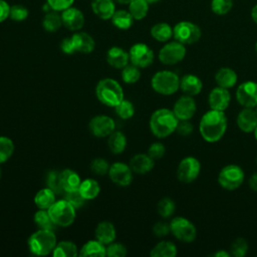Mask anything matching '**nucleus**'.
<instances>
[{
    "mask_svg": "<svg viewBox=\"0 0 257 257\" xmlns=\"http://www.w3.org/2000/svg\"><path fill=\"white\" fill-rule=\"evenodd\" d=\"M255 110H256V112H257V105L255 106Z\"/></svg>",
    "mask_w": 257,
    "mask_h": 257,
    "instance_id": "774afa93",
    "label": "nucleus"
},
{
    "mask_svg": "<svg viewBox=\"0 0 257 257\" xmlns=\"http://www.w3.org/2000/svg\"><path fill=\"white\" fill-rule=\"evenodd\" d=\"M56 201V194L48 187L42 188L34 196V204L38 209L47 210Z\"/></svg>",
    "mask_w": 257,
    "mask_h": 257,
    "instance_id": "c756f323",
    "label": "nucleus"
},
{
    "mask_svg": "<svg viewBox=\"0 0 257 257\" xmlns=\"http://www.w3.org/2000/svg\"><path fill=\"white\" fill-rule=\"evenodd\" d=\"M155 160H153L148 154H137L131 161L128 166L132 171L137 174H147L154 168Z\"/></svg>",
    "mask_w": 257,
    "mask_h": 257,
    "instance_id": "4be33fe9",
    "label": "nucleus"
},
{
    "mask_svg": "<svg viewBox=\"0 0 257 257\" xmlns=\"http://www.w3.org/2000/svg\"><path fill=\"white\" fill-rule=\"evenodd\" d=\"M197 110L196 101L191 95H183L175 102L173 111L178 119H191Z\"/></svg>",
    "mask_w": 257,
    "mask_h": 257,
    "instance_id": "f3484780",
    "label": "nucleus"
},
{
    "mask_svg": "<svg viewBox=\"0 0 257 257\" xmlns=\"http://www.w3.org/2000/svg\"><path fill=\"white\" fill-rule=\"evenodd\" d=\"M70 37H71L75 52L90 53L91 51H93L95 47V42L92 36H90L88 33L82 32V31H76Z\"/></svg>",
    "mask_w": 257,
    "mask_h": 257,
    "instance_id": "aec40b11",
    "label": "nucleus"
},
{
    "mask_svg": "<svg viewBox=\"0 0 257 257\" xmlns=\"http://www.w3.org/2000/svg\"><path fill=\"white\" fill-rule=\"evenodd\" d=\"M176 210L175 202L168 197L161 199L157 204V211L159 215L163 218H170Z\"/></svg>",
    "mask_w": 257,
    "mask_h": 257,
    "instance_id": "a19ab883",
    "label": "nucleus"
},
{
    "mask_svg": "<svg viewBox=\"0 0 257 257\" xmlns=\"http://www.w3.org/2000/svg\"><path fill=\"white\" fill-rule=\"evenodd\" d=\"M46 185L48 188H50L56 195L61 194L64 192L61 182H60V176L59 173L56 171H50L46 176Z\"/></svg>",
    "mask_w": 257,
    "mask_h": 257,
    "instance_id": "37998d69",
    "label": "nucleus"
},
{
    "mask_svg": "<svg viewBox=\"0 0 257 257\" xmlns=\"http://www.w3.org/2000/svg\"><path fill=\"white\" fill-rule=\"evenodd\" d=\"M77 246L72 241H61L56 243L55 248L52 251L54 257H75L78 255Z\"/></svg>",
    "mask_w": 257,
    "mask_h": 257,
    "instance_id": "72a5a7b5",
    "label": "nucleus"
},
{
    "mask_svg": "<svg viewBox=\"0 0 257 257\" xmlns=\"http://www.w3.org/2000/svg\"><path fill=\"white\" fill-rule=\"evenodd\" d=\"M114 110L118 117H120L121 119H128L135 114L134 104L130 100L124 98L114 106Z\"/></svg>",
    "mask_w": 257,
    "mask_h": 257,
    "instance_id": "79ce46f5",
    "label": "nucleus"
},
{
    "mask_svg": "<svg viewBox=\"0 0 257 257\" xmlns=\"http://www.w3.org/2000/svg\"><path fill=\"white\" fill-rule=\"evenodd\" d=\"M80 257H104L106 256V247L98 240H89L79 249Z\"/></svg>",
    "mask_w": 257,
    "mask_h": 257,
    "instance_id": "a878e982",
    "label": "nucleus"
},
{
    "mask_svg": "<svg viewBox=\"0 0 257 257\" xmlns=\"http://www.w3.org/2000/svg\"><path fill=\"white\" fill-rule=\"evenodd\" d=\"M60 15L62 19V25L70 31H79L84 25V15L78 8L71 6L63 10Z\"/></svg>",
    "mask_w": 257,
    "mask_h": 257,
    "instance_id": "dca6fc26",
    "label": "nucleus"
},
{
    "mask_svg": "<svg viewBox=\"0 0 257 257\" xmlns=\"http://www.w3.org/2000/svg\"><path fill=\"white\" fill-rule=\"evenodd\" d=\"M194 125L191 123L190 119H179L176 132L182 137H188L193 133Z\"/></svg>",
    "mask_w": 257,
    "mask_h": 257,
    "instance_id": "864d4df0",
    "label": "nucleus"
},
{
    "mask_svg": "<svg viewBox=\"0 0 257 257\" xmlns=\"http://www.w3.org/2000/svg\"><path fill=\"white\" fill-rule=\"evenodd\" d=\"M28 15H29L28 9L22 4H14L10 7L9 18L12 19L13 21H16V22L24 21L28 17Z\"/></svg>",
    "mask_w": 257,
    "mask_h": 257,
    "instance_id": "a18cd8bd",
    "label": "nucleus"
},
{
    "mask_svg": "<svg viewBox=\"0 0 257 257\" xmlns=\"http://www.w3.org/2000/svg\"><path fill=\"white\" fill-rule=\"evenodd\" d=\"M201 172V164L194 157L184 158L177 169V177L183 183L195 181Z\"/></svg>",
    "mask_w": 257,
    "mask_h": 257,
    "instance_id": "f8f14e48",
    "label": "nucleus"
},
{
    "mask_svg": "<svg viewBox=\"0 0 257 257\" xmlns=\"http://www.w3.org/2000/svg\"><path fill=\"white\" fill-rule=\"evenodd\" d=\"M230 255H231V253H228L225 250H219L213 254V256H215V257H229Z\"/></svg>",
    "mask_w": 257,
    "mask_h": 257,
    "instance_id": "bf43d9fd",
    "label": "nucleus"
},
{
    "mask_svg": "<svg viewBox=\"0 0 257 257\" xmlns=\"http://www.w3.org/2000/svg\"><path fill=\"white\" fill-rule=\"evenodd\" d=\"M171 233L180 241L191 243L196 239L197 230L195 225L185 217H175L170 222Z\"/></svg>",
    "mask_w": 257,
    "mask_h": 257,
    "instance_id": "1a4fd4ad",
    "label": "nucleus"
},
{
    "mask_svg": "<svg viewBox=\"0 0 257 257\" xmlns=\"http://www.w3.org/2000/svg\"><path fill=\"white\" fill-rule=\"evenodd\" d=\"M233 7V0H212L211 9L217 15L227 14Z\"/></svg>",
    "mask_w": 257,
    "mask_h": 257,
    "instance_id": "c03bdc74",
    "label": "nucleus"
},
{
    "mask_svg": "<svg viewBox=\"0 0 257 257\" xmlns=\"http://www.w3.org/2000/svg\"><path fill=\"white\" fill-rule=\"evenodd\" d=\"M78 190L85 200H92L98 196L100 186L94 179H85L84 181H81Z\"/></svg>",
    "mask_w": 257,
    "mask_h": 257,
    "instance_id": "473e14b6",
    "label": "nucleus"
},
{
    "mask_svg": "<svg viewBox=\"0 0 257 257\" xmlns=\"http://www.w3.org/2000/svg\"><path fill=\"white\" fill-rule=\"evenodd\" d=\"M46 3L52 10L62 12L63 10L71 7L74 0H46Z\"/></svg>",
    "mask_w": 257,
    "mask_h": 257,
    "instance_id": "603ef678",
    "label": "nucleus"
},
{
    "mask_svg": "<svg viewBox=\"0 0 257 257\" xmlns=\"http://www.w3.org/2000/svg\"><path fill=\"white\" fill-rule=\"evenodd\" d=\"M237 125L244 133H252L257 126V112L253 107H244L237 115Z\"/></svg>",
    "mask_w": 257,
    "mask_h": 257,
    "instance_id": "6ab92c4d",
    "label": "nucleus"
},
{
    "mask_svg": "<svg viewBox=\"0 0 257 257\" xmlns=\"http://www.w3.org/2000/svg\"><path fill=\"white\" fill-rule=\"evenodd\" d=\"M14 152V143L8 138L1 136L0 137V164L7 162Z\"/></svg>",
    "mask_w": 257,
    "mask_h": 257,
    "instance_id": "ea45409f",
    "label": "nucleus"
},
{
    "mask_svg": "<svg viewBox=\"0 0 257 257\" xmlns=\"http://www.w3.org/2000/svg\"><path fill=\"white\" fill-rule=\"evenodd\" d=\"M111 19V23L113 24L114 27L120 29V30H126L133 26L134 23V18L128 12V10H115L113 13Z\"/></svg>",
    "mask_w": 257,
    "mask_h": 257,
    "instance_id": "2f4dec72",
    "label": "nucleus"
},
{
    "mask_svg": "<svg viewBox=\"0 0 257 257\" xmlns=\"http://www.w3.org/2000/svg\"><path fill=\"white\" fill-rule=\"evenodd\" d=\"M69 204H71L75 209L80 208L83 204L85 199L83 196L80 194L79 190H73V191H68L65 192V198H64Z\"/></svg>",
    "mask_w": 257,
    "mask_h": 257,
    "instance_id": "09e8293b",
    "label": "nucleus"
},
{
    "mask_svg": "<svg viewBox=\"0 0 257 257\" xmlns=\"http://www.w3.org/2000/svg\"><path fill=\"white\" fill-rule=\"evenodd\" d=\"M186 56L185 45L177 40L166 43L159 51V60L166 65H174Z\"/></svg>",
    "mask_w": 257,
    "mask_h": 257,
    "instance_id": "9d476101",
    "label": "nucleus"
},
{
    "mask_svg": "<svg viewBox=\"0 0 257 257\" xmlns=\"http://www.w3.org/2000/svg\"><path fill=\"white\" fill-rule=\"evenodd\" d=\"M126 144H127V141H126L125 135L119 131L114 130L108 136L107 147L112 154H115V155L121 154L125 150Z\"/></svg>",
    "mask_w": 257,
    "mask_h": 257,
    "instance_id": "c85d7f7f",
    "label": "nucleus"
},
{
    "mask_svg": "<svg viewBox=\"0 0 257 257\" xmlns=\"http://www.w3.org/2000/svg\"><path fill=\"white\" fill-rule=\"evenodd\" d=\"M114 1H116L119 4H130L133 0H114Z\"/></svg>",
    "mask_w": 257,
    "mask_h": 257,
    "instance_id": "680f3d73",
    "label": "nucleus"
},
{
    "mask_svg": "<svg viewBox=\"0 0 257 257\" xmlns=\"http://www.w3.org/2000/svg\"><path fill=\"white\" fill-rule=\"evenodd\" d=\"M60 48H61L62 52H64L65 54H73L75 52V49L73 47L71 37L64 38L60 43Z\"/></svg>",
    "mask_w": 257,
    "mask_h": 257,
    "instance_id": "6e6d98bb",
    "label": "nucleus"
},
{
    "mask_svg": "<svg viewBox=\"0 0 257 257\" xmlns=\"http://www.w3.org/2000/svg\"><path fill=\"white\" fill-rule=\"evenodd\" d=\"M244 172L241 167L237 165L225 166L219 173L218 183L223 189L235 190L239 188L244 181Z\"/></svg>",
    "mask_w": 257,
    "mask_h": 257,
    "instance_id": "6e6552de",
    "label": "nucleus"
},
{
    "mask_svg": "<svg viewBox=\"0 0 257 257\" xmlns=\"http://www.w3.org/2000/svg\"><path fill=\"white\" fill-rule=\"evenodd\" d=\"M254 137H255V140H256V142H257V126L255 127V130H254Z\"/></svg>",
    "mask_w": 257,
    "mask_h": 257,
    "instance_id": "e2e57ef3",
    "label": "nucleus"
},
{
    "mask_svg": "<svg viewBox=\"0 0 257 257\" xmlns=\"http://www.w3.org/2000/svg\"><path fill=\"white\" fill-rule=\"evenodd\" d=\"M10 5L5 0H0V23L9 18Z\"/></svg>",
    "mask_w": 257,
    "mask_h": 257,
    "instance_id": "4d7b16f0",
    "label": "nucleus"
},
{
    "mask_svg": "<svg viewBox=\"0 0 257 257\" xmlns=\"http://www.w3.org/2000/svg\"><path fill=\"white\" fill-rule=\"evenodd\" d=\"M59 176L64 193L68 191L77 190L79 188L81 180L79 175L75 171L71 169H64L59 173Z\"/></svg>",
    "mask_w": 257,
    "mask_h": 257,
    "instance_id": "cd10ccee",
    "label": "nucleus"
},
{
    "mask_svg": "<svg viewBox=\"0 0 257 257\" xmlns=\"http://www.w3.org/2000/svg\"><path fill=\"white\" fill-rule=\"evenodd\" d=\"M249 187H250L253 191L257 192V173H254V174L250 177V179H249Z\"/></svg>",
    "mask_w": 257,
    "mask_h": 257,
    "instance_id": "13d9d810",
    "label": "nucleus"
},
{
    "mask_svg": "<svg viewBox=\"0 0 257 257\" xmlns=\"http://www.w3.org/2000/svg\"><path fill=\"white\" fill-rule=\"evenodd\" d=\"M49 216L56 226L68 227L75 220V208L65 199L55 201L48 209Z\"/></svg>",
    "mask_w": 257,
    "mask_h": 257,
    "instance_id": "423d86ee",
    "label": "nucleus"
},
{
    "mask_svg": "<svg viewBox=\"0 0 257 257\" xmlns=\"http://www.w3.org/2000/svg\"><path fill=\"white\" fill-rule=\"evenodd\" d=\"M93 13L102 20H108L115 12L114 0H91Z\"/></svg>",
    "mask_w": 257,
    "mask_h": 257,
    "instance_id": "393cba45",
    "label": "nucleus"
},
{
    "mask_svg": "<svg viewBox=\"0 0 257 257\" xmlns=\"http://www.w3.org/2000/svg\"><path fill=\"white\" fill-rule=\"evenodd\" d=\"M106 61L112 67L122 69L125 65L128 64L130 55L128 52H126L121 47L112 46L106 52Z\"/></svg>",
    "mask_w": 257,
    "mask_h": 257,
    "instance_id": "412c9836",
    "label": "nucleus"
},
{
    "mask_svg": "<svg viewBox=\"0 0 257 257\" xmlns=\"http://www.w3.org/2000/svg\"><path fill=\"white\" fill-rule=\"evenodd\" d=\"M171 232L170 224L166 222H157L153 227V233L157 237H164L167 236Z\"/></svg>",
    "mask_w": 257,
    "mask_h": 257,
    "instance_id": "5fc2aeb1",
    "label": "nucleus"
},
{
    "mask_svg": "<svg viewBox=\"0 0 257 257\" xmlns=\"http://www.w3.org/2000/svg\"><path fill=\"white\" fill-rule=\"evenodd\" d=\"M127 251L124 245L116 242H111L106 247V256L108 257H124Z\"/></svg>",
    "mask_w": 257,
    "mask_h": 257,
    "instance_id": "8fccbe9b",
    "label": "nucleus"
},
{
    "mask_svg": "<svg viewBox=\"0 0 257 257\" xmlns=\"http://www.w3.org/2000/svg\"><path fill=\"white\" fill-rule=\"evenodd\" d=\"M208 100L211 109L224 111L230 104L231 94L228 88L217 86L210 91Z\"/></svg>",
    "mask_w": 257,
    "mask_h": 257,
    "instance_id": "a211bd4d",
    "label": "nucleus"
},
{
    "mask_svg": "<svg viewBox=\"0 0 257 257\" xmlns=\"http://www.w3.org/2000/svg\"><path fill=\"white\" fill-rule=\"evenodd\" d=\"M33 221L39 229H50V230H52L53 227L55 226V224L53 223V221L51 220V218L49 216L48 211L44 210V209H39L38 211L35 212L34 217H33Z\"/></svg>",
    "mask_w": 257,
    "mask_h": 257,
    "instance_id": "4c0bfd02",
    "label": "nucleus"
},
{
    "mask_svg": "<svg viewBox=\"0 0 257 257\" xmlns=\"http://www.w3.org/2000/svg\"><path fill=\"white\" fill-rule=\"evenodd\" d=\"M128 12L135 20H142L149 12V3L146 0H133L128 4Z\"/></svg>",
    "mask_w": 257,
    "mask_h": 257,
    "instance_id": "e433bc0d",
    "label": "nucleus"
},
{
    "mask_svg": "<svg viewBox=\"0 0 257 257\" xmlns=\"http://www.w3.org/2000/svg\"><path fill=\"white\" fill-rule=\"evenodd\" d=\"M95 238L104 245H108L116 238V230L114 225L108 221H102L95 228Z\"/></svg>",
    "mask_w": 257,
    "mask_h": 257,
    "instance_id": "b1692460",
    "label": "nucleus"
},
{
    "mask_svg": "<svg viewBox=\"0 0 257 257\" xmlns=\"http://www.w3.org/2000/svg\"><path fill=\"white\" fill-rule=\"evenodd\" d=\"M1 176H2V172H1V168H0V179H1Z\"/></svg>",
    "mask_w": 257,
    "mask_h": 257,
    "instance_id": "338daca9",
    "label": "nucleus"
},
{
    "mask_svg": "<svg viewBox=\"0 0 257 257\" xmlns=\"http://www.w3.org/2000/svg\"><path fill=\"white\" fill-rule=\"evenodd\" d=\"M110 165L103 158H96L90 163V170L92 173L98 176H104L108 173Z\"/></svg>",
    "mask_w": 257,
    "mask_h": 257,
    "instance_id": "49530a36",
    "label": "nucleus"
},
{
    "mask_svg": "<svg viewBox=\"0 0 257 257\" xmlns=\"http://www.w3.org/2000/svg\"><path fill=\"white\" fill-rule=\"evenodd\" d=\"M42 26L47 32H56L62 25L61 15L58 11L50 10L45 13L42 19Z\"/></svg>",
    "mask_w": 257,
    "mask_h": 257,
    "instance_id": "f704fd0d",
    "label": "nucleus"
},
{
    "mask_svg": "<svg viewBox=\"0 0 257 257\" xmlns=\"http://www.w3.org/2000/svg\"><path fill=\"white\" fill-rule=\"evenodd\" d=\"M178 117L174 111L169 108H159L155 110L150 118V128L154 136L159 139H164L176 132Z\"/></svg>",
    "mask_w": 257,
    "mask_h": 257,
    "instance_id": "f03ea898",
    "label": "nucleus"
},
{
    "mask_svg": "<svg viewBox=\"0 0 257 257\" xmlns=\"http://www.w3.org/2000/svg\"><path fill=\"white\" fill-rule=\"evenodd\" d=\"M88 127L90 133L96 138H105L108 137L115 128L114 120L107 115H95L93 116L89 123Z\"/></svg>",
    "mask_w": 257,
    "mask_h": 257,
    "instance_id": "4468645a",
    "label": "nucleus"
},
{
    "mask_svg": "<svg viewBox=\"0 0 257 257\" xmlns=\"http://www.w3.org/2000/svg\"><path fill=\"white\" fill-rule=\"evenodd\" d=\"M152 88L163 95H171L180 88V77L171 70H160L151 79Z\"/></svg>",
    "mask_w": 257,
    "mask_h": 257,
    "instance_id": "39448f33",
    "label": "nucleus"
},
{
    "mask_svg": "<svg viewBox=\"0 0 257 257\" xmlns=\"http://www.w3.org/2000/svg\"><path fill=\"white\" fill-rule=\"evenodd\" d=\"M227 130V116L224 111L210 109L200 120L199 132L208 143H216L222 139Z\"/></svg>",
    "mask_w": 257,
    "mask_h": 257,
    "instance_id": "f257e3e1",
    "label": "nucleus"
},
{
    "mask_svg": "<svg viewBox=\"0 0 257 257\" xmlns=\"http://www.w3.org/2000/svg\"><path fill=\"white\" fill-rule=\"evenodd\" d=\"M56 243V236L50 229H38L30 235L27 241L30 252L37 256L52 253Z\"/></svg>",
    "mask_w": 257,
    "mask_h": 257,
    "instance_id": "20e7f679",
    "label": "nucleus"
},
{
    "mask_svg": "<svg viewBox=\"0 0 257 257\" xmlns=\"http://www.w3.org/2000/svg\"><path fill=\"white\" fill-rule=\"evenodd\" d=\"M237 73L230 67H221L215 74V80L218 86L224 88H231L237 82Z\"/></svg>",
    "mask_w": 257,
    "mask_h": 257,
    "instance_id": "bb28decb",
    "label": "nucleus"
},
{
    "mask_svg": "<svg viewBox=\"0 0 257 257\" xmlns=\"http://www.w3.org/2000/svg\"><path fill=\"white\" fill-rule=\"evenodd\" d=\"M180 88L187 95H197L203 88L202 80L194 74H185L180 78Z\"/></svg>",
    "mask_w": 257,
    "mask_h": 257,
    "instance_id": "5701e85b",
    "label": "nucleus"
},
{
    "mask_svg": "<svg viewBox=\"0 0 257 257\" xmlns=\"http://www.w3.org/2000/svg\"><path fill=\"white\" fill-rule=\"evenodd\" d=\"M166 153V148L162 143H154L148 149V155L153 160H159L164 157Z\"/></svg>",
    "mask_w": 257,
    "mask_h": 257,
    "instance_id": "3c124183",
    "label": "nucleus"
},
{
    "mask_svg": "<svg viewBox=\"0 0 257 257\" xmlns=\"http://www.w3.org/2000/svg\"><path fill=\"white\" fill-rule=\"evenodd\" d=\"M202 35L201 28L190 21H181L173 28V36L175 40L185 44L196 43Z\"/></svg>",
    "mask_w": 257,
    "mask_h": 257,
    "instance_id": "0eeeda50",
    "label": "nucleus"
},
{
    "mask_svg": "<svg viewBox=\"0 0 257 257\" xmlns=\"http://www.w3.org/2000/svg\"><path fill=\"white\" fill-rule=\"evenodd\" d=\"M107 174L111 182L120 187H126L133 182V171L124 163L116 162L111 164Z\"/></svg>",
    "mask_w": 257,
    "mask_h": 257,
    "instance_id": "2eb2a0df",
    "label": "nucleus"
},
{
    "mask_svg": "<svg viewBox=\"0 0 257 257\" xmlns=\"http://www.w3.org/2000/svg\"><path fill=\"white\" fill-rule=\"evenodd\" d=\"M151 35L157 41L166 42L172 38L173 28L168 23L160 22L151 28Z\"/></svg>",
    "mask_w": 257,
    "mask_h": 257,
    "instance_id": "c9c22d12",
    "label": "nucleus"
},
{
    "mask_svg": "<svg viewBox=\"0 0 257 257\" xmlns=\"http://www.w3.org/2000/svg\"><path fill=\"white\" fill-rule=\"evenodd\" d=\"M248 251V243L244 238H237L231 245V255L244 257Z\"/></svg>",
    "mask_w": 257,
    "mask_h": 257,
    "instance_id": "de8ad7c7",
    "label": "nucleus"
},
{
    "mask_svg": "<svg viewBox=\"0 0 257 257\" xmlns=\"http://www.w3.org/2000/svg\"><path fill=\"white\" fill-rule=\"evenodd\" d=\"M251 17H252L253 21L257 24V4L251 10Z\"/></svg>",
    "mask_w": 257,
    "mask_h": 257,
    "instance_id": "052dcab7",
    "label": "nucleus"
},
{
    "mask_svg": "<svg viewBox=\"0 0 257 257\" xmlns=\"http://www.w3.org/2000/svg\"><path fill=\"white\" fill-rule=\"evenodd\" d=\"M255 50H256V52H257V41H256V44H255Z\"/></svg>",
    "mask_w": 257,
    "mask_h": 257,
    "instance_id": "69168bd1",
    "label": "nucleus"
},
{
    "mask_svg": "<svg viewBox=\"0 0 257 257\" xmlns=\"http://www.w3.org/2000/svg\"><path fill=\"white\" fill-rule=\"evenodd\" d=\"M146 1H147V2L150 4V3H155V2H158V1H160V0H146Z\"/></svg>",
    "mask_w": 257,
    "mask_h": 257,
    "instance_id": "0e129e2a",
    "label": "nucleus"
},
{
    "mask_svg": "<svg viewBox=\"0 0 257 257\" xmlns=\"http://www.w3.org/2000/svg\"><path fill=\"white\" fill-rule=\"evenodd\" d=\"M95 95L102 104L114 107L123 99V89L118 81L113 78L106 77L97 82L95 87Z\"/></svg>",
    "mask_w": 257,
    "mask_h": 257,
    "instance_id": "7ed1b4c3",
    "label": "nucleus"
},
{
    "mask_svg": "<svg viewBox=\"0 0 257 257\" xmlns=\"http://www.w3.org/2000/svg\"><path fill=\"white\" fill-rule=\"evenodd\" d=\"M177 255V246L171 241H161L156 244L150 252L152 257H175Z\"/></svg>",
    "mask_w": 257,
    "mask_h": 257,
    "instance_id": "7c9ffc66",
    "label": "nucleus"
},
{
    "mask_svg": "<svg viewBox=\"0 0 257 257\" xmlns=\"http://www.w3.org/2000/svg\"><path fill=\"white\" fill-rule=\"evenodd\" d=\"M236 99L243 107L257 105V83L251 80L242 82L236 90Z\"/></svg>",
    "mask_w": 257,
    "mask_h": 257,
    "instance_id": "ddd939ff",
    "label": "nucleus"
},
{
    "mask_svg": "<svg viewBox=\"0 0 257 257\" xmlns=\"http://www.w3.org/2000/svg\"><path fill=\"white\" fill-rule=\"evenodd\" d=\"M120 76H121L122 81L127 83V84L136 83L141 78L140 67L134 65L133 63L132 64H127V65H125L121 69Z\"/></svg>",
    "mask_w": 257,
    "mask_h": 257,
    "instance_id": "58836bf2",
    "label": "nucleus"
},
{
    "mask_svg": "<svg viewBox=\"0 0 257 257\" xmlns=\"http://www.w3.org/2000/svg\"><path fill=\"white\" fill-rule=\"evenodd\" d=\"M128 55L131 63L140 68H146L150 66L155 58L154 51L150 46L145 43L134 44L130 48Z\"/></svg>",
    "mask_w": 257,
    "mask_h": 257,
    "instance_id": "9b49d317",
    "label": "nucleus"
}]
</instances>
